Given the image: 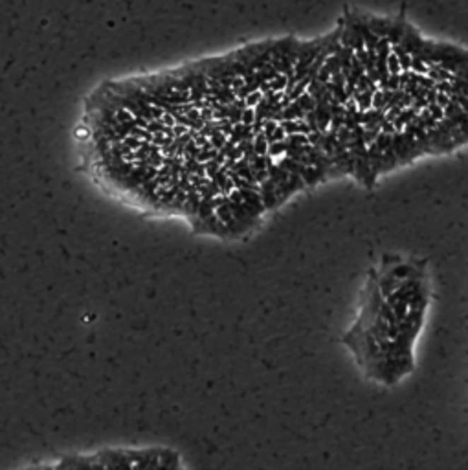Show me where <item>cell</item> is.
Instances as JSON below:
<instances>
[{
	"label": "cell",
	"instance_id": "1",
	"mask_svg": "<svg viewBox=\"0 0 468 470\" xmlns=\"http://www.w3.org/2000/svg\"><path fill=\"white\" fill-rule=\"evenodd\" d=\"M387 70H390V74H400V72H402V67H400L399 57H397L395 52H393V50H391L390 57H387Z\"/></svg>",
	"mask_w": 468,
	"mask_h": 470
}]
</instances>
